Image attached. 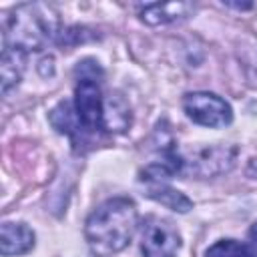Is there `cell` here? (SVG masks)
Returning a JSON list of instances; mask_svg holds the SVG:
<instances>
[{"label":"cell","instance_id":"cell-1","mask_svg":"<svg viewBox=\"0 0 257 257\" xmlns=\"http://www.w3.org/2000/svg\"><path fill=\"white\" fill-rule=\"evenodd\" d=\"M137 223L139 213L135 203L126 197H112L88 215L84 237L96 257H110L131 243Z\"/></svg>","mask_w":257,"mask_h":257},{"label":"cell","instance_id":"cell-2","mask_svg":"<svg viewBox=\"0 0 257 257\" xmlns=\"http://www.w3.org/2000/svg\"><path fill=\"white\" fill-rule=\"evenodd\" d=\"M56 34V18L50 8L40 4H22L8 16L4 28V46L38 50L44 40Z\"/></svg>","mask_w":257,"mask_h":257},{"label":"cell","instance_id":"cell-3","mask_svg":"<svg viewBox=\"0 0 257 257\" xmlns=\"http://www.w3.org/2000/svg\"><path fill=\"white\" fill-rule=\"evenodd\" d=\"M183 108H185V114L193 122H197L201 126H209V128H223V126L231 124V120H233V110H231L229 102L213 92L185 94Z\"/></svg>","mask_w":257,"mask_h":257},{"label":"cell","instance_id":"cell-4","mask_svg":"<svg viewBox=\"0 0 257 257\" xmlns=\"http://www.w3.org/2000/svg\"><path fill=\"white\" fill-rule=\"evenodd\" d=\"M74 110L84 131H98L104 124V98L94 76H80L74 88Z\"/></svg>","mask_w":257,"mask_h":257},{"label":"cell","instance_id":"cell-5","mask_svg":"<svg viewBox=\"0 0 257 257\" xmlns=\"http://www.w3.org/2000/svg\"><path fill=\"white\" fill-rule=\"evenodd\" d=\"M181 249L179 231L161 217H149L143 225V257H177Z\"/></svg>","mask_w":257,"mask_h":257},{"label":"cell","instance_id":"cell-6","mask_svg":"<svg viewBox=\"0 0 257 257\" xmlns=\"http://www.w3.org/2000/svg\"><path fill=\"white\" fill-rule=\"evenodd\" d=\"M34 247V231L26 223H2L0 229V253L4 257L28 253Z\"/></svg>","mask_w":257,"mask_h":257},{"label":"cell","instance_id":"cell-7","mask_svg":"<svg viewBox=\"0 0 257 257\" xmlns=\"http://www.w3.org/2000/svg\"><path fill=\"white\" fill-rule=\"evenodd\" d=\"M193 6L189 2H163V4H149L141 10V20L151 24V26H159V24H169L175 22L183 16H187V12Z\"/></svg>","mask_w":257,"mask_h":257},{"label":"cell","instance_id":"cell-8","mask_svg":"<svg viewBox=\"0 0 257 257\" xmlns=\"http://www.w3.org/2000/svg\"><path fill=\"white\" fill-rule=\"evenodd\" d=\"M24 64H26V50L18 48V46H4L2 52V92H8L10 86L18 84L24 72Z\"/></svg>","mask_w":257,"mask_h":257},{"label":"cell","instance_id":"cell-9","mask_svg":"<svg viewBox=\"0 0 257 257\" xmlns=\"http://www.w3.org/2000/svg\"><path fill=\"white\" fill-rule=\"evenodd\" d=\"M147 185H149L147 195H149L151 199L159 201L161 205H165V207L173 209V211L187 213V211L193 207L191 199H187V197H185L181 191H177V189L169 187L165 181H155V183H147Z\"/></svg>","mask_w":257,"mask_h":257},{"label":"cell","instance_id":"cell-10","mask_svg":"<svg viewBox=\"0 0 257 257\" xmlns=\"http://www.w3.org/2000/svg\"><path fill=\"white\" fill-rule=\"evenodd\" d=\"M131 124V112L118 94H108L104 100V124L106 131H124Z\"/></svg>","mask_w":257,"mask_h":257},{"label":"cell","instance_id":"cell-11","mask_svg":"<svg viewBox=\"0 0 257 257\" xmlns=\"http://www.w3.org/2000/svg\"><path fill=\"white\" fill-rule=\"evenodd\" d=\"M50 122H52V126L58 131V133H62V135H76V131L82 126L80 124V120H78V116H76V110L72 108V104L70 102H58L52 110H50Z\"/></svg>","mask_w":257,"mask_h":257},{"label":"cell","instance_id":"cell-12","mask_svg":"<svg viewBox=\"0 0 257 257\" xmlns=\"http://www.w3.org/2000/svg\"><path fill=\"white\" fill-rule=\"evenodd\" d=\"M205 257H257L255 249L235 239H221L205 251Z\"/></svg>","mask_w":257,"mask_h":257},{"label":"cell","instance_id":"cell-13","mask_svg":"<svg viewBox=\"0 0 257 257\" xmlns=\"http://www.w3.org/2000/svg\"><path fill=\"white\" fill-rule=\"evenodd\" d=\"M249 239H251V243L257 247V223L251 225V229H249Z\"/></svg>","mask_w":257,"mask_h":257}]
</instances>
